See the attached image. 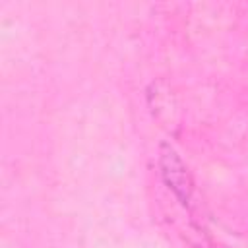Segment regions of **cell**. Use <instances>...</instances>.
<instances>
[{
  "label": "cell",
  "mask_w": 248,
  "mask_h": 248,
  "mask_svg": "<svg viewBox=\"0 0 248 248\" xmlns=\"http://www.w3.org/2000/svg\"><path fill=\"white\" fill-rule=\"evenodd\" d=\"M159 172L167 188L174 194V198L182 205H190L192 196H194V178L186 163L180 159L176 149L169 143L159 145Z\"/></svg>",
  "instance_id": "obj_1"
}]
</instances>
